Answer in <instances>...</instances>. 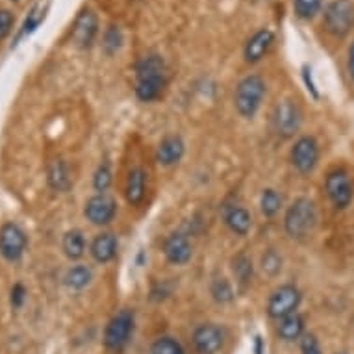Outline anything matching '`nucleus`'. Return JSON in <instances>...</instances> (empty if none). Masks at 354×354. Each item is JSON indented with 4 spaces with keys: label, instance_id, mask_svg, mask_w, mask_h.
Returning a JSON list of instances; mask_svg holds the SVG:
<instances>
[{
    "label": "nucleus",
    "instance_id": "obj_26",
    "mask_svg": "<svg viewBox=\"0 0 354 354\" xmlns=\"http://www.w3.org/2000/svg\"><path fill=\"white\" fill-rule=\"evenodd\" d=\"M45 15H47V8L39 6V4L32 8V12L28 13V17L24 19L23 26H21V30H19L17 39H15V45H17L19 41L23 39V37H28V35L34 34L35 30L39 28V24L45 21Z\"/></svg>",
    "mask_w": 354,
    "mask_h": 354
},
{
    "label": "nucleus",
    "instance_id": "obj_39",
    "mask_svg": "<svg viewBox=\"0 0 354 354\" xmlns=\"http://www.w3.org/2000/svg\"><path fill=\"white\" fill-rule=\"evenodd\" d=\"M261 351H263V348H261V337L258 336L254 339V353L256 354H261Z\"/></svg>",
    "mask_w": 354,
    "mask_h": 354
},
{
    "label": "nucleus",
    "instance_id": "obj_10",
    "mask_svg": "<svg viewBox=\"0 0 354 354\" xmlns=\"http://www.w3.org/2000/svg\"><path fill=\"white\" fill-rule=\"evenodd\" d=\"M301 127V111L291 100H282L273 110V128L280 138H291Z\"/></svg>",
    "mask_w": 354,
    "mask_h": 354
},
{
    "label": "nucleus",
    "instance_id": "obj_27",
    "mask_svg": "<svg viewBox=\"0 0 354 354\" xmlns=\"http://www.w3.org/2000/svg\"><path fill=\"white\" fill-rule=\"evenodd\" d=\"M209 293L217 304H228L234 301V288L225 277H215L209 282Z\"/></svg>",
    "mask_w": 354,
    "mask_h": 354
},
{
    "label": "nucleus",
    "instance_id": "obj_4",
    "mask_svg": "<svg viewBox=\"0 0 354 354\" xmlns=\"http://www.w3.org/2000/svg\"><path fill=\"white\" fill-rule=\"evenodd\" d=\"M134 334V312L132 310H119L104 330V347L111 353H119L127 347L130 337Z\"/></svg>",
    "mask_w": 354,
    "mask_h": 354
},
{
    "label": "nucleus",
    "instance_id": "obj_13",
    "mask_svg": "<svg viewBox=\"0 0 354 354\" xmlns=\"http://www.w3.org/2000/svg\"><path fill=\"white\" fill-rule=\"evenodd\" d=\"M163 256H165V260H167L171 266H178V268L186 266L193 256L192 241H189V238H187L186 234H169L167 238H165V241H163Z\"/></svg>",
    "mask_w": 354,
    "mask_h": 354
},
{
    "label": "nucleus",
    "instance_id": "obj_31",
    "mask_svg": "<svg viewBox=\"0 0 354 354\" xmlns=\"http://www.w3.org/2000/svg\"><path fill=\"white\" fill-rule=\"evenodd\" d=\"M260 269L266 277H271V279H273V277H277V274L282 271V256H280L274 249L266 250V252L261 254Z\"/></svg>",
    "mask_w": 354,
    "mask_h": 354
},
{
    "label": "nucleus",
    "instance_id": "obj_6",
    "mask_svg": "<svg viewBox=\"0 0 354 354\" xmlns=\"http://www.w3.org/2000/svg\"><path fill=\"white\" fill-rule=\"evenodd\" d=\"M325 192L334 204V208L345 209L348 204L353 203L354 197V186L347 171L343 169H334L326 174L325 178Z\"/></svg>",
    "mask_w": 354,
    "mask_h": 354
},
{
    "label": "nucleus",
    "instance_id": "obj_35",
    "mask_svg": "<svg viewBox=\"0 0 354 354\" xmlns=\"http://www.w3.org/2000/svg\"><path fill=\"white\" fill-rule=\"evenodd\" d=\"M13 23H15V17L10 10H0V41L6 39L8 35L12 34Z\"/></svg>",
    "mask_w": 354,
    "mask_h": 354
},
{
    "label": "nucleus",
    "instance_id": "obj_7",
    "mask_svg": "<svg viewBox=\"0 0 354 354\" xmlns=\"http://www.w3.org/2000/svg\"><path fill=\"white\" fill-rule=\"evenodd\" d=\"M26 234L17 223H6L0 227V256L10 263H15L23 258L26 250Z\"/></svg>",
    "mask_w": 354,
    "mask_h": 354
},
{
    "label": "nucleus",
    "instance_id": "obj_1",
    "mask_svg": "<svg viewBox=\"0 0 354 354\" xmlns=\"http://www.w3.org/2000/svg\"><path fill=\"white\" fill-rule=\"evenodd\" d=\"M315 221H317L315 204L310 198L299 197L286 209L284 230L291 239H302L314 230Z\"/></svg>",
    "mask_w": 354,
    "mask_h": 354
},
{
    "label": "nucleus",
    "instance_id": "obj_36",
    "mask_svg": "<svg viewBox=\"0 0 354 354\" xmlns=\"http://www.w3.org/2000/svg\"><path fill=\"white\" fill-rule=\"evenodd\" d=\"M299 342H301V354H323L314 334H304Z\"/></svg>",
    "mask_w": 354,
    "mask_h": 354
},
{
    "label": "nucleus",
    "instance_id": "obj_11",
    "mask_svg": "<svg viewBox=\"0 0 354 354\" xmlns=\"http://www.w3.org/2000/svg\"><path fill=\"white\" fill-rule=\"evenodd\" d=\"M99 34V19L95 15L93 10H82L78 17L75 19L73 30H71V37L78 48H89L97 39Z\"/></svg>",
    "mask_w": 354,
    "mask_h": 354
},
{
    "label": "nucleus",
    "instance_id": "obj_28",
    "mask_svg": "<svg viewBox=\"0 0 354 354\" xmlns=\"http://www.w3.org/2000/svg\"><path fill=\"white\" fill-rule=\"evenodd\" d=\"M122 43H124V37H122L121 28L117 24H110L102 34V50H104V54H108V56L117 54L121 50Z\"/></svg>",
    "mask_w": 354,
    "mask_h": 354
},
{
    "label": "nucleus",
    "instance_id": "obj_29",
    "mask_svg": "<svg viewBox=\"0 0 354 354\" xmlns=\"http://www.w3.org/2000/svg\"><path fill=\"white\" fill-rule=\"evenodd\" d=\"M282 208V195L277 189H263L260 197L261 215L266 217H274Z\"/></svg>",
    "mask_w": 354,
    "mask_h": 354
},
{
    "label": "nucleus",
    "instance_id": "obj_22",
    "mask_svg": "<svg viewBox=\"0 0 354 354\" xmlns=\"http://www.w3.org/2000/svg\"><path fill=\"white\" fill-rule=\"evenodd\" d=\"M232 273L234 279L241 288H247V286L252 282V277H254V266H252V258L245 252H239L232 258Z\"/></svg>",
    "mask_w": 354,
    "mask_h": 354
},
{
    "label": "nucleus",
    "instance_id": "obj_3",
    "mask_svg": "<svg viewBox=\"0 0 354 354\" xmlns=\"http://www.w3.org/2000/svg\"><path fill=\"white\" fill-rule=\"evenodd\" d=\"M323 26L334 37H345L354 28V4L351 0H332L323 12Z\"/></svg>",
    "mask_w": 354,
    "mask_h": 354
},
{
    "label": "nucleus",
    "instance_id": "obj_21",
    "mask_svg": "<svg viewBox=\"0 0 354 354\" xmlns=\"http://www.w3.org/2000/svg\"><path fill=\"white\" fill-rule=\"evenodd\" d=\"M47 182L54 192L65 193L67 189H69L71 178H69V171H67L65 162H62V160H53V162L48 163Z\"/></svg>",
    "mask_w": 354,
    "mask_h": 354
},
{
    "label": "nucleus",
    "instance_id": "obj_8",
    "mask_svg": "<svg viewBox=\"0 0 354 354\" xmlns=\"http://www.w3.org/2000/svg\"><path fill=\"white\" fill-rule=\"evenodd\" d=\"M291 163L301 174H310L319 162V145L312 136H302L291 147Z\"/></svg>",
    "mask_w": 354,
    "mask_h": 354
},
{
    "label": "nucleus",
    "instance_id": "obj_34",
    "mask_svg": "<svg viewBox=\"0 0 354 354\" xmlns=\"http://www.w3.org/2000/svg\"><path fill=\"white\" fill-rule=\"evenodd\" d=\"M24 301H26V288L21 282L13 284L12 291H10V306H12V310H21Z\"/></svg>",
    "mask_w": 354,
    "mask_h": 354
},
{
    "label": "nucleus",
    "instance_id": "obj_23",
    "mask_svg": "<svg viewBox=\"0 0 354 354\" xmlns=\"http://www.w3.org/2000/svg\"><path fill=\"white\" fill-rule=\"evenodd\" d=\"M62 249H64V254L69 260H80L84 252H86V238H84V234L80 230L65 232L64 239H62Z\"/></svg>",
    "mask_w": 354,
    "mask_h": 354
},
{
    "label": "nucleus",
    "instance_id": "obj_18",
    "mask_svg": "<svg viewBox=\"0 0 354 354\" xmlns=\"http://www.w3.org/2000/svg\"><path fill=\"white\" fill-rule=\"evenodd\" d=\"M147 173L143 167H132L128 171L127 184H124V198L130 206H140L145 198Z\"/></svg>",
    "mask_w": 354,
    "mask_h": 354
},
{
    "label": "nucleus",
    "instance_id": "obj_32",
    "mask_svg": "<svg viewBox=\"0 0 354 354\" xmlns=\"http://www.w3.org/2000/svg\"><path fill=\"white\" fill-rule=\"evenodd\" d=\"M151 354H186L178 339L171 336H162L151 345Z\"/></svg>",
    "mask_w": 354,
    "mask_h": 354
},
{
    "label": "nucleus",
    "instance_id": "obj_16",
    "mask_svg": "<svg viewBox=\"0 0 354 354\" xmlns=\"http://www.w3.org/2000/svg\"><path fill=\"white\" fill-rule=\"evenodd\" d=\"M117 247L119 241L111 232H100L95 236V239L89 245V254L97 263H110L117 256Z\"/></svg>",
    "mask_w": 354,
    "mask_h": 354
},
{
    "label": "nucleus",
    "instance_id": "obj_5",
    "mask_svg": "<svg viewBox=\"0 0 354 354\" xmlns=\"http://www.w3.org/2000/svg\"><path fill=\"white\" fill-rule=\"evenodd\" d=\"M301 290L293 284H284L271 293L268 301V314L271 319H284L288 315L295 314L297 308L301 306Z\"/></svg>",
    "mask_w": 354,
    "mask_h": 354
},
{
    "label": "nucleus",
    "instance_id": "obj_2",
    "mask_svg": "<svg viewBox=\"0 0 354 354\" xmlns=\"http://www.w3.org/2000/svg\"><path fill=\"white\" fill-rule=\"evenodd\" d=\"M266 97V80L260 75H247L241 78L234 93L236 111L243 119H252L258 113Z\"/></svg>",
    "mask_w": 354,
    "mask_h": 354
},
{
    "label": "nucleus",
    "instance_id": "obj_20",
    "mask_svg": "<svg viewBox=\"0 0 354 354\" xmlns=\"http://www.w3.org/2000/svg\"><path fill=\"white\" fill-rule=\"evenodd\" d=\"M277 334L282 342H295V339H301L304 336V317L301 314H291L284 319L279 321V326H277Z\"/></svg>",
    "mask_w": 354,
    "mask_h": 354
},
{
    "label": "nucleus",
    "instance_id": "obj_24",
    "mask_svg": "<svg viewBox=\"0 0 354 354\" xmlns=\"http://www.w3.org/2000/svg\"><path fill=\"white\" fill-rule=\"evenodd\" d=\"M91 279H93V273L87 266H73V268L67 269V273L64 277V284L73 291L84 290L87 286L91 284Z\"/></svg>",
    "mask_w": 354,
    "mask_h": 354
},
{
    "label": "nucleus",
    "instance_id": "obj_25",
    "mask_svg": "<svg viewBox=\"0 0 354 354\" xmlns=\"http://www.w3.org/2000/svg\"><path fill=\"white\" fill-rule=\"evenodd\" d=\"M136 78L140 76H151V75H165V62L160 54H147L140 58L134 65Z\"/></svg>",
    "mask_w": 354,
    "mask_h": 354
},
{
    "label": "nucleus",
    "instance_id": "obj_33",
    "mask_svg": "<svg viewBox=\"0 0 354 354\" xmlns=\"http://www.w3.org/2000/svg\"><path fill=\"white\" fill-rule=\"evenodd\" d=\"M111 182H113V174H111L110 163H100L93 174V187L97 193H106L110 189Z\"/></svg>",
    "mask_w": 354,
    "mask_h": 354
},
{
    "label": "nucleus",
    "instance_id": "obj_14",
    "mask_svg": "<svg viewBox=\"0 0 354 354\" xmlns=\"http://www.w3.org/2000/svg\"><path fill=\"white\" fill-rule=\"evenodd\" d=\"M274 32L271 28H260L258 32L250 35L243 47V58L247 64H258L269 48L273 47Z\"/></svg>",
    "mask_w": 354,
    "mask_h": 354
},
{
    "label": "nucleus",
    "instance_id": "obj_40",
    "mask_svg": "<svg viewBox=\"0 0 354 354\" xmlns=\"http://www.w3.org/2000/svg\"><path fill=\"white\" fill-rule=\"evenodd\" d=\"M12 2H19V0H12Z\"/></svg>",
    "mask_w": 354,
    "mask_h": 354
},
{
    "label": "nucleus",
    "instance_id": "obj_17",
    "mask_svg": "<svg viewBox=\"0 0 354 354\" xmlns=\"http://www.w3.org/2000/svg\"><path fill=\"white\" fill-rule=\"evenodd\" d=\"M167 86V78L165 75H151V76H140L136 78V97L141 102H152L162 97L163 89Z\"/></svg>",
    "mask_w": 354,
    "mask_h": 354
},
{
    "label": "nucleus",
    "instance_id": "obj_38",
    "mask_svg": "<svg viewBox=\"0 0 354 354\" xmlns=\"http://www.w3.org/2000/svg\"><path fill=\"white\" fill-rule=\"evenodd\" d=\"M347 71L351 78L354 80V43L348 47V54H347Z\"/></svg>",
    "mask_w": 354,
    "mask_h": 354
},
{
    "label": "nucleus",
    "instance_id": "obj_12",
    "mask_svg": "<svg viewBox=\"0 0 354 354\" xmlns=\"http://www.w3.org/2000/svg\"><path fill=\"white\" fill-rule=\"evenodd\" d=\"M192 343L197 354H217L223 348L225 334L221 330V326L214 323H204L193 330Z\"/></svg>",
    "mask_w": 354,
    "mask_h": 354
},
{
    "label": "nucleus",
    "instance_id": "obj_15",
    "mask_svg": "<svg viewBox=\"0 0 354 354\" xmlns=\"http://www.w3.org/2000/svg\"><path fill=\"white\" fill-rule=\"evenodd\" d=\"M186 152V145L180 136H167L160 141L156 149V162L162 167H173L180 162L182 156Z\"/></svg>",
    "mask_w": 354,
    "mask_h": 354
},
{
    "label": "nucleus",
    "instance_id": "obj_37",
    "mask_svg": "<svg viewBox=\"0 0 354 354\" xmlns=\"http://www.w3.org/2000/svg\"><path fill=\"white\" fill-rule=\"evenodd\" d=\"M302 78H304V82H306L308 91H310V93L314 95L315 99H317V89H315V84H314V80H312V69H310L308 65H304V67H302Z\"/></svg>",
    "mask_w": 354,
    "mask_h": 354
},
{
    "label": "nucleus",
    "instance_id": "obj_30",
    "mask_svg": "<svg viewBox=\"0 0 354 354\" xmlns=\"http://www.w3.org/2000/svg\"><path fill=\"white\" fill-rule=\"evenodd\" d=\"M323 10V0H293V13L302 21H312Z\"/></svg>",
    "mask_w": 354,
    "mask_h": 354
},
{
    "label": "nucleus",
    "instance_id": "obj_19",
    "mask_svg": "<svg viewBox=\"0 0 354 354\" xmlns=\"http://www.w3.org/2000/svg\"><path fill=\"white\" fill-rule=\"evenodd\" d=\"M223 219H225V225L228 227V230L236 236H247L250 232V227H252V217L243 206H238V204H230L225 208V214H223Z\"/></svg>",
    "mask_w": 354,
    "mask_h": 354
},
{
    "label": "nucleus",
    "instance_id": "obj_9",
    "mask_svg": "<svg viewBox=\"0 0 354 354\" xmlns=\"http://www.w3.org/2000/svg\"><path fill=\"white\" fill-rule=\"evenodd\" d=\"M117 203L106 193H97L91 198H87L84 206V215L86 219L95 225V227H106L115 219Z\"/></svg>",
    "mask_w": 354,
    "mask_h": 354
}]
</instances>
